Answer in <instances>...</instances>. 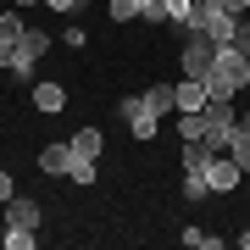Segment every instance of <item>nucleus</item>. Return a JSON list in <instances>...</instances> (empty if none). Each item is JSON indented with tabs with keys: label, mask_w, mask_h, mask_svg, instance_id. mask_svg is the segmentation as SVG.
I'll list each match as a JSON object with an SVG mask.
<instances>
[{
	"label": "nucleus",
	"mask_w": 250,
	"mask_h": 250,
	"mask_svg": "<svg viewBox=\"0 0 250 250\" xmlns=\"http://www.w3.org/2000/svg\"><path fill=\"white\" fill-rule=\"evenodd\" d=\"M223 11H228L233 22H239V17H250V0H223Z\"/></svg>",
	"instance_id": "nucleus-24"
},
{
	"label": "nucleus",
	"mask_w": 250,
	"mask_h": 250,
	"mask_svg": "<svg viewBox=\"0 0 250 250\" xmlns=\"http://www.w3.org/2000/svg\"><path fill=\"white\" fill-rule=\"evenodd\" d=\"M178 28L184 34H211L217 45L233 39V17L223 11V0H189V6L178 11Z\"/></svg>",
	"instance_id": "nucleus-2"
},
{
	"label": "nucleus",
	"mask_w": 250,
	"mask_h": 250,
	"mask_svg": "<svg viewBox=\"0 0 250 250\" xmlns=\"http://www.w3.org/2000/svg\"><path fill=\"white\" fill-rule=\"evenodd\" d=\"M128 128H134V139H156V134H161V117H150V111H145V117H134Z\"/></svg>",
	"instance_id": "nucleus-21"
},
{
	"label": "nucleus",
	"mask_w": 250,
	"mask_h": 250,
	"mask_svg": "<svg viewBox=\"0 0 250 250\" xmlns=\"http://www.w3.org/2000/svg\"><path fill=\"white\" fill-rule=\"evenodd\" d=\"M28 100H34V106L45 111V117H56V111L67 106V89H62V83H50V78H45V83H34V95H28Z\"/></svg>",
	"instance_id": "nucleus-10"
},
{
	"label": "nucleus",
	"mask_w": 250,
	"mask_h": 250,
	"mask_svg": "<svg viewBox=\"0 0 250 250\" xmlns=\"http://www.w3.org/2000/svg\"><path fill=\"white\" fill-rule=\"evenodd\" d=\"M117 111H123V123H134V117L150 111V100H145V95H123V100H117ZM150 117H156V111H150Z\"/></svg>",
	"instance_id": "nucleus-15"
},
{
	"label": "nucleus",
	"mask_w": 250,
	"mask_h": 250,
	"mask_svg": "<svg viewBox=\"0 0 250 250\" xmlns=\"http://www.w3.org/2000/svg\"><path fill=\"white\" fill-rule=\"evenodd\" d=\"M22 34H28L22 11H0V67H11V62H17V45H22Z\"/></svg>",
	"instance_id": "nucleus-6"
},
{
	"label": "nucleus",
	"mask_w": 250,
	"mask_h": 250,
	"mask_svg": "<svg viewBox=\"0 0 250 250\" xmlns=\"http://www.w3.org/2000/svg\"><path fill=\"white\" fill-rule=\"evenodd\" d=\"M206 134V117L200 111H178V139H200Z\"/></svg>",
	"instance_id": "nucleus-16"
},
{
	"label": "nucleus",
	"mask_w": 250,
	"mask_h": 250,
	"mask_svg": "<svg viewBox=\"0 0 250 250\" xmlns=\"http://www.w3.org/2000/svg\"><path fill=\"white\" fill-rule=\"evenodd\" d=\"M206 150H211V156H223L228 150V145H233V128H239V106H233V100H206Z\"/></svg>",
	"instance_id": "nucleus-3"
},
{
	"label": "nucleus",
	"mask_w": 250,
	"mask_h": 250,
	"mask_svg": "<svg viewBox=\"0 0 250 250\" xmlns=\"http://www.w3.org/2000/svg\"><path fill=\"white\" fill-rule=\"evenodd\" d=\"M6 250H34V228H6Z\"/></svg>",
	"instance_id": "nucleus-22"
},
{
	"label": "nucleus",
	"mask_w": 250,
	"mask_h": 250,
	"mask_svg": "<svg viewBox=\"0 0 250 250\" xmlns=\"http://www.w3.org/2000/svg\"><path fill=\"white\" fill-rule=\"evenodd\" d=\"M145 100H150V111H156V117L178 111V83H150V89H145Z\"/></svg>",
	"instance_id": "nucleus-11"
},
{
	"label": "nucleus",
	"mask_w": 250,
	"mask_h": 250,
	"mask_svg": "<svg viewBox=\"0 0 250 250\" xmlns=\"http://www.w3.org/2000/svg\"><path fill=\"white\" fill-rule=\"evenodd\" d=\"M178 111H206V83L200 78H184L178 83Z\"/></svg>",
	"instance_id": "nucleus-13"
},
{
	"label": "nucleus",
	"mask_w": 250,
	"mask_h": 250,
	"mask_svg": "<svg viewBox=\"0 0 250 250\" xmlns=\"http://www.w3.org/2000/svg\"><path fill=\"white\" fill-rule=\"evenodd\" d=\"M233 245H239V250H250V228H245V233H239V239H233Z\"/></svg>",
	"instance_id": "nucleus-30"
},
{
	"label": "nucleus",
	"mask_w": 250,
	"mask_h": 250,
	"mask_svg": "<svg viewBox=\"0 0 250 250\" xmlns=\"http://www.w3.org/2000/svg\"><path fill=\"white\" fill-rule=\"evenodd\" d=\"M228 45L239 50V56H250V17H239V22H233V39H228Z\"/></svg>",
	"instance_id": "nucleus-23"
},
{
	"label": "nucleus",
	"mask_w": 250,
	"mask_h": 250,
	"mask_svg": "<svg viewBox=\"0 0 250 250\" xmlns=\"http://www.w3.org/2000/svg\"><path fill=\"white\" fill-rule=\"evenodd\" d=\"M184 245H189V250H217L223 239H217V233H206V228H184Z\"/></svg>",
	"instance_id": "nucleus-19"
},
{
	"label": "nucleus",
	"mask_w": 250,
	"mask_h": 250,
	"mask_svg": "<svg viewBox=\"0 0 250 250\" xmlns=\"http://www.w3.org/2000/svg\"><path fill=\"white\" fill-rule=\"evenodd\" d=\"M228 156L239 161V172L250 178V134H239V128H233V145H228Z\"/></svg>",
	"instance_id": "nucleus-17"
},
{
	"label": "nucleus",
	"mask_w": 250,
	"mask_h": 250,
	"mask_svg": "<svg viewBox=\"0 0 250 250\" xmlns=\"http://www.w3.org/2000/svg\"><path fill=\"white\" fill-rule=\"evenodd\" d=\"M67 145H72V156H89V161H95L100 150H106V139H100V128H78V134H72Z\"/></svg>",
	"instance_id": "nucleus-12"
},
{
	"label": "nucleus",
	"mask_w": 250,
	"mask_h": 250,
	"mask_svg": "<svg viewBox=\"0 0 250 250\" xmlns=\"http://www.w3.org/2000/svg\"><path fill=\"white\" fill-rule=\"evenodd\" d=\"M239 89H250V56H239L233 45H217L211 78H206V100H233Z\"/></svg>",
	"instance_id": "nucleus-1"
},
{
	"label": "nucleus",
	"mask_w": 250,
	"mask_h": 250,
	"mask_svg": "<svg viewBox=\"0 0 250 250\" xmlns=\"http://www.w3.org/2000/svg\"><path fill=\"white\" fill-rule=\"evenodd\" d=\"M11 195H17V184H11V172H0V206H6Z\"/></svg>",
	"instance_id": "nucleus-25"
},
{
	"label": "nucleus",
	"mask_w": 250,
	"mask_h": 250,
	"mask_svg": "<svg viewBox=\"0 0 250 250\" xmlns=\"http://www.w3.org/2000/svg\"><path fill=\"white\" fill-rule=\"evenodd\" d=\"M45 50H50V34H45V28H28L22 45H17V62H11V72H17V78H28V72L45 62Z\"/></svg>",
	"instance_id": "nucleus-5"
},
{
	"label": "nucleus",
	"mask_w": 250,
	"mask_h": 250,
	"mask_svg": "<svg viewBox=\"0 0 250 250\" xmlns=\"http://www.w3.org/2000/svg\"><path fill=\"white\" fill-rule=\"evenodd\" d=\"M167 6H172V22H178V11H184V6H189V0H167Z\"/></svg>",
	"instance_id": "nucleus-27"
},
{
	"label": "nucleus",
	"mask_w": 250,
	"mask_h": 250,
	"mask_svg": "<svg viewBox=\"0 0 250 250\" xmlns=\"http://www.w3.org/2000/svg\"><path fill=\"white\" fill-rule=\"evenodd\" d=\"M184 195L189 200H206V195H211V178H206V172H184Z\"/></svg>",
	"instance_id": "nucleus-18"
},
{
	"label": "nucleus",
	"mask_w": 250,
	"mask_h": 250,
	"mask_svg": "<svg viewBox=\"0 0 250 250\" xmlns=\"http://www.w3.org/2000/svg\"><path fill=\"white\" fill-rule=\"evenodd\" d=\"M67 167H72V145H45V150H39V172L67 178Z\"/></svg>",
	"instance_id": "nucleus-9"
},
{
	"label": "nucleus",
	"mask_w": 250,
	"mask_h": 250,
	"mask_svg": "<svg viewBox=\"0 0 250 250\" xmlns=\"http://www.w3.org/2000/svg\"><path fill=\"white\" fill-rule=\"evenodd\" d=\"M67 178L78 184V189H89V184H95V161H89V156H72V167H67Z\"/></svg>",
	"instance_id": "nucleus-14"
},
{
	"label": "nucleus",
	"mask_w": 250,
	"mask_h": 250,
	"mask_svg": "<svg viewBox=\"0 0 250 250\" xmlns=\"http://www.w3.org/2000/svg\"><path fill=\"white\" fill-rule=\"evenodd\" d=\"M239 134H250V111H239Z\"/></svg>",
	"instance_id": "nucleus-29"
},
{
	"label": "nucleus",
	"mask_w": 250,
	"mask_h": 250,
	"mask_svg": "<svg viewBox=\"0 0 250 250\" xmlns=\"http://www.w3.org/2000/svg\"><path fill=\"white\" fill-rule=\"evenodd\" d=\"M178 62H184V78H211V62H217V39L211 34H189L184 39V50H178Z\"/></svg>",
	"instance_id": "nucleus-4"
},
{
	"label": "nucleus",
	"mask_w": 250,
	"mask_h": 250,
	"mask_svg": "<svg viewBox=\"0 0 250 250\" xmlns=\"http://www.w3.org/2000/svg\"><path fill=\"white\" fill-rule=\"evenodd\" d=\"M11 6H17V11H34V6H39V0H11Z\"/></svg>",
	"instance_id": "nucleus-28"
},
{
	"label": "nucleus",
	"mask_w": 250,
	"mask_h": 250,
	"mask_svg": "<svg viewBox=\"0 0 250 250\" xmlns=\"http://www.w3.org/2000/svg\"><path fill=\"white\" fill-rule=\"evenodd\" d=\"M206 178H211V195H228V189H239L245 172H239L233 156H211V161H206Z\"/></svg>",
	"instance_id": "nucleus-7"
},
{
	"label": "nucleus",
	"mask_w": 250,
	"mask_h": 250,
	"mask_svg": "<svg viewBox=\"0 0 250 250\" xmlns=\"http://www.w3.org/2000/svg\"><path fill=\"white\" fill-rule=\"evenodd\" d=\"M6 228H39V206L28 195H11L6 200Z\"/></svg>",
	"instance_id": "nucleus-8"
},
{
	"label": "nucleus",
	"mask_w": 250,
	"mask_h": 250,
	"mask_svg": "<svg viewBox=\"0 0 250 250\" xmlns=\"http://www.w3.org/2000/svg\"><path fill=\"white\" fill-rule=\"evenodd\" d=\"M139 6H145V0H111L106 11H111V22H134V17H139Z\"/></svg>",
	"instance_id": "nucleus-20"
},
{
	"label": "nucleus",
	"mask_w": 250,
	"mask_h": 250,
	"mask_svg": "<svg viewBox=\"0 0 250 250\" xmlns=\"http://www.w3.org/2000/svg\"><path fill=\"white\" fill-rule=\"evenodd\" d=\"M45 6H50V11H72L78 0H45Z\"/></svg>",
	"instance_id": "nucleus-26"
}]
</instances>
